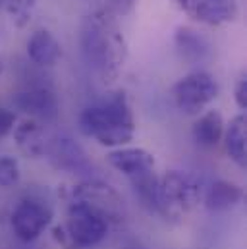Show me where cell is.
<instances>
[{
	"label": "cell",
	"instance_id": "6da1fadb",
	"mask_svg": "<svg viewBox=\"0 0 247 249\" xmlns=\"http://www.w3.org/2000/svg\"><path fill=\"white\" fill-rule=\"evenodd\" d=\"M79 47L85 64L103 83H114L127 60V43L118 14L110 8L89 12L79 27Z\"/></svg>",
	"mask_w": 247,
	"mask_h": 249
},
{
	"label": "cell",
	"instance_id": "7a4b0ae2",
	"mask_svg": "<svg viewBox=\"0 0 247 249\" xmlns=\"http://www.w3.org/2000/svg\"><path fill=\"white\" fill-rule=\"evenodd\" d=\"M79 129L105 147H122L135 135V120L125 93L118 91L103 103L87 107L79 116Z\"/></svg>",
	"mask_w": 247,
	"mask_h": 249
},
{
	"label": "cell",
	"instance_id": "3957f363",
	"mask_svg": "<svg viewBox=\"0 0 247 249\" xmlns=\"http://www.w3.org/2000/svg\"><path fill=\"white\" fill-rule=\"evenodd\" d=\"M201 197L203 187L195 176L180 170H170L159 182V213L166 218H182L201 203Z\"/></svg>",
	"mask_w": 247,
	"mask_h": 249
},
{
	"label": "cell",
	"instance_id": "277c9868",
	"mask_svg": "<svg viewBox=\"0 0 247 249\" xmlns=\"http://www.w3.org/2000/svg\"><path fill=\"white\" fill-rule=\"evenodd\" d=\"M45 157L60 172L79 176L83 180H95V164L87 157L85 149L70 133H56L49 137Z\"/></svg>",
	"mask_w": 247,
	"mask_h": 249
},
{
	"label": "cell",
	"instance_id": "5b68a950",
	"mask_svg": "<svg viewBox=\"0 0 247 249\" xmlns=\"http://www.w3.org/2000/svg\"><path fill=\"white\" fill-rule=\"evenodd\" d=\"M71 201H77L91 209L93 213L101 214L106 222H120L125 216V207L120 193L112 186L101 180H83L81 184L71 189Z\"/></svg>",
	"mask_w": 247,
	"mask_h": 249
},
{
	"label": "cell",
	"instance_id": "8992f818",
	"mask_svg": "<svg viewBox=\"0 0 247 249\" xmlns=\"http://www.w3.org/2000/svg\"><path fill=\"white\" fill-rule=\"evenodd\" d=\"M172 97L184 114H199L218 97V83L209 71H191L172 87Z\"/></svg>",
	"mask_w": 247,
	"mask_h": 249
},
{
	"label": "cell",
	"instance_id": "52a82bcc",
	"mask_svg": "<svg viewBox=\"0 0 247 249\" xmlns=\"http://www.w3.org/2000/svg\"><path fill=\"white\" fill-rule=\"evenodd\" d=\"M66 230L71 236L73 244L79 248H93L97 244H101L106 238L108 232V222L93 213L91 209H87L85 205L71 201L70 209H68V222H66Z\"/></svg>",
	"mask_w": 247,
	"mask_h": 249
},
{
	"label": "cell",
	"instance_id": "ba28073f",
	"mask_svg": "<svg viewBox=\"0 0 247 249\" xmlns=\"http://www.w3.org/2000/svg\"><path fill=\"white\" fill-rule=\"evenodd\" d=\"M53 220V209L39 199H23L12 213L14 234L21 242L37 240Z\"/></svg>",
	"mask_w": 247,
	"mask_h": 249
},
{
	"label": "cell",
	"instance_id": "9c48e42d",
	"mask_svg": "<svg viewBox=\"0 0 247 249\" xmlns=\"http://www.w3.org/2000/svg\"><path fill=\"white\" fill-rule=\"evenodd\" d=\"M12 103L23 114H29L33 120L54 122L58 118V101L56 95L47 87H29L12 97Z\"/></svg>",
	"mask_w": 247,
	"mask_h": 249
},
{
	"label": "cell",
	"instance_id": "30bf717a",
	"mask_svg": "<svg viewBox=\"0 0 247 249\" xmlns=\"http://www.w3.org/2000/svg\"><path fill=\"white\" fill-rule=\"evenodd\" d=\"M106 160H108V164L114 170L122 172L124 176H127V178H133L137 174L155 170V157L149 151L137 149V147H127V149L110 151L106 155Z\"/></svg>",
	"mask_w": 247,
	"mask_h": 249
},
{
	"label": "cell",
	"instance_id": "8fae6325",
	"mask_svg": "<svg viewBox=\"0 0 247 249\" xmlns=\"http://www.w3.org/2000/svg\"><path fill=\"white\" fill-rule=\"evenodd\" d=\"M14 141L18 149L29 159H41L47 153L49 137L37 120H25L14 127Z\"/></svg>",
	"mask_w": 247,
	"mask_h": 249
},
{
	"label": "cell",
	"instance_id": "7c38bea8",
	"mask_svg": "<svg viewBox=\"0 0 247 249\" xmlns=\"http://www.w3.org/2000/svg\"><path fill=\"white\" fill-rule=\"evenodd\" d=\"M191 16L207 25H222L238 18V0H195Z\"/></svg>",
	"mask_w": 247,
	"mask_h": 249
},
{
	"label": "cell",
	"instance_id": "4fadbf2b",
	"mask_svg": "<svg viewBox=\"0 0 247 249\" xmlns=\"http://www.w3.org/2000/svg\"><path fill=\"white\" fill-rule=\"evenodd\" d=\"M27 54L39 66H54L60 60L62 47L58 39L51 31L39 29L31 35V39L27 43Z\"/></svg>",
	"mask_w": 247,
	"mask_h": 249
},
{
	"label": "cell",
	"instance_id": "5bb4252c",
	"mask_svg": "<svg viewBox=\"0 0 247 249\" xmlns=\"http://www.w3.org/2000/svg\"><path fill=\"white\" fill-rule=\"evenodd\" d=\"M244 199V189L228 180H216L205 193V205L212 213H224L234 209Z\"/></svg>",
	"mask_w": 247,
	"mask_h": 249
},
{
	"label": "cell",
	"instance_id": "9a60e30c",
	"mask_svg": "<svg viewBox=\"0 0 247 249\" xmlns=\"http://www.w3.org/2000/svg\"><path fill=\"white\" fill-rule=\"evenodd\" d=\"M174 43H176V49H178L180 56L187 64L203 62L211 53V47H209L207 39L203 35H199L197 31L189 29V27H178L176 29Z\"/></svg>",
	"mask_w": 247,
	"mask_h": 249
},
{
	"label": "cell",
	"instance_id": "2e32d148",
	"mask_svg": "<svg viewBox=\"0 0 247 249\" xmlns=\"http://www.w3.org/2000/svg\"><path fill=\"white\" fill-rule=\"evenodd\" d=\"M224 145L228 157L244 168L247 162V122L244 114H238L230 120L224 133Z\"/></svg>",
	"mask_w": 247,
	"mask_h": 249
},
{
	"label": "cell",
	"instance_id": "e0dca14e",
	"mask_svg": "<svg viewBox=\"0 0 247 249\" xmlns=\"http://www.w3.org/2000/svg\"><path fill=\"white\" fill-rule=\"evenodd\" d=\"M224 135V120L218 110L205 112L195 124H193V139L201 147H216Z\"/></svg>",
	"mask_w": 247,
	"mask_h": 249
},
{
	"label": "cell",
	"instance_id": "ac0fdd59",
	"mask_svg": "<svg viewBox=\"0 0 247 249\" xmlns=\"http://www.w3.org/2000/svg\"><path fill=\"white\" fill-rule=\"evenodd\" d=\"M131 187L137 195V199L141 201V205L149 211V213H159L160 211V201H159V178L155 176V170L137 174L133 178H129Z\"/></svg>",
	"mask_w": 247,
	"mask_h": 249
},
{
	"label": "cell",
	"instance_id": "d6986e66",
	"mask_svg": "<svg viewBox=\"0 0 247 249\" xmlns=\"http://www.w3.org/2000/svg\"><path fill=\"white\" fill-rule=\"evenodd\" d=\"M37 0H8V16L16 27H25L31 21Z\"/></svg>",
	"mask_w": 247,
	"mask_h": 249
},
{
	"label": "cell",
	"instance_id": "ffe728a7",
	"mask_svg": "<svg viewBox=\"0 0 247 249\" xmlns=\"http://www.w3.org/2000/svg\"><path fill=\"white\" fill-rule=\"evenodd\" d=\"M19 182V164L14 157H0V187H12Z\"/></svg>",
	"mask_w": 247,
	"mask_h": 249
},
{
	"label": "cell",
	"instance_id": "44dd1931",
	"mask_svg": "<svg viewBox=\"0 0 247 249\" xmlns=\"http://www.w3.org/2000/svg\"><path fill=\"white\" fill-rule=\"evenodd\" d=\"M16 125V114L8 108H2L0 107V139L6 137Z\"/></svg>",
	"mask_w": 247,
	"mask_h": 249
},
{
	"label": "cell",
	"instance_id": "7402d4cb",
	"mask_svg": "<svg viewBox=\"0 0 247 249\" xmlns=\"http://www.w3.org/2000/svg\"><path fill=\"white\" fill-rule=\"evenodd\" d=\"M53 238H54L64 249H77V246H75L73 240H71V236L68 234L66 226H54V228H53Z\"/></svg>",
	"mask_w": 247,
	"mask_h": 249
},
{
	"label": "cell",
	"instance_id": "603a6c76",
	"mask_svg": "<svg viewBox=\"0 0 247 249\" xmlns=\"http://www.w3.org/2000/svg\"><path fill=\"white\" fill-rule=\"evenodd\" d=\"M234 97H236V103L242 110H247V79L246 75H242L236 83V91H234Z\"/></svg>",
	"mask_w": 247,
	"mask_h": 249
},
{
	"label": "cell",
	"instance_id": "cb8c5ba5",
	"mask_svg": "<svg viewBox=\"0 0 247 249\" xmlns=\"http://www.w3.org/2000/svg\"><path fill=\"white\" fill-rule=\"evenodd\" d=\"M103 2H108L106 8H110L112 12H122V14H127L135 4V0H103Z\"/></svg>",
	"mask_w": 247,
	"mask_h": 249
},
{
	"label": "cell",
	"instance_id": "d4e9b609",
	"mask_svg": "<svg viewBox=\"0 0 247 249\" xmlns=\"http://www.w3.org/2000/svg\"><path fill=\"white\" fill-rule=\"evenodd\" d=\"M178 2V6L184 10V12H187L189 16H191V12H193V4H195V0H176Z\"/></svg>",
	"mask_w": 247,
	"mask_h": 249
},
{
	"label": "cell",
	"instance_id": "484cf974",
	"mask_svg": "<svg viewBox=\"0 0 247 249\" xmlns=\"http://www.w3.org/2000/svg\"><path fill=\"white\" fill-rule=\"evenodd\" d=\"M0 73H2V58H0Z\"/></svg>",
	"mask_w": 247,
	"mask_h": 249
},
{
	"label": "cell",
	"instance_id": "4316f807",
	"mask_svg": "<svg viewBox=\"0 0 247 249\" xmlns=\"http://www.w3.org/2000/svg\"><path fill=\"white\" fill-rule=\"evenodd\" d=\"M131 249H139V248H131Z\"/></svg>",
	"mask_w": 247,
	"mask_h": 249
},
{
	"label": "cell",
	"instance_id": "83f0119b",
	"mask_svg": "<svg viewBox=\"0 0 247 249\" xmlns=\"http://www.w3.org/2000/svg\"><path fill=\"white\" fill-rule=\"evenodd\" d=\"M0 2H4V0H0Z\"/></svg>",
	"mask_w": 247,
	"mask_h": 249
}]
</instances>
